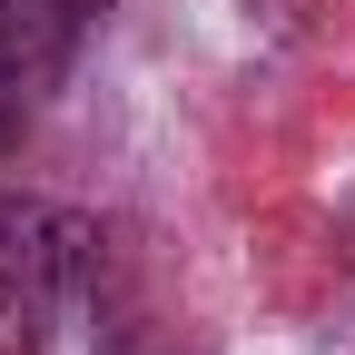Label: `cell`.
I'll return each mask as SVG.
<instances>
[{"label": "cell", "mask_w": 355, "mask_h": 355, "mask_svg": "<svg viewBox=\"0 0 355 355\" xmlns=\"http://www.w3.org/2000/svg\"><path fill=\"white\" fill-rule=\"evenodd\" d=\"M99 266V227L50 198H0V355H40Z\"/></svg>", "instance_id": "obj_1"}, {"label": "cell", "mask_w": 355, "mask_h": 355, "mask_svg": "<svg viewBox=\"0 0 355 355\" xmlns=\"http://www.w3.org/2000/svg\"><path fill=\"white\" fill-rule=\"evenodd\" d=\"M109 20V0H0V158H20L50 89L69 79L79 40Z\"/></svg>", "instance_id": "obj_2"}]
</instances>
